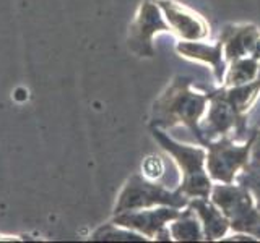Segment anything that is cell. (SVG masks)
<instances>
[{"instance_id":"18","label":"cell","mask_w":260,"mask_h":243,"mask_svg":"<svg viewBox=\"0 0 260 243\" xmlns=\"http://www.w3.org/2000/svg\"><path fill=\"white\" fill-rule=\"evenodd\" d=\"M252 135V146L249 156V167L260 169V127H257Z\"/></svg>"},{"instance_id":"2","label":"cell","mask_w":260,"mask_h":243,"mask_svg":"<svg viewBox=\"0 0 260 243\" xmlns=\"http://www.w3.org/2000/svg\"><path fill=\"white\" fill-rule=\"evenodd\" d=\"M151 136L158 144L174 159L179 170H181L182 180L177 186L179 191L187 198H210L213 180L207 170V148L199 146L182 144L173 140L165 130L158 127H150Z\"/></svg>"},{"instance_id":"14","label":"cell","mask_w":260,"mask_h":243,"mask_svg":"<svg viewBox=\"0 0 260 243\" xmlns=\"http://www.w3.org/2000/svg\"><path fill=\"white\" fill-rule=\"evenodd\" d=\"M258 71H260L258 59L252 55L241 57V59H236L228 65L221 86L231 88V86H241L250 83V81H254L258 76Z\"/></svg>"},{"instance_id":"11","label":"cell","mask_w":260,"mask_h":243,"mask_svg":"<svg viewBox=\"0 0 260 243\" xmlns=\"http://www.w3.org/2000/svg\"><path fill=\"white\" fill-rule=\"evenodd\" d=\"M260 29L255 24H228L219 32V40L223 43L224 60L230 63L241 57L252 55Z\"/></svg>"},{"instance_id":"17","label":"cell","mask_w":260,"mask_h":243,"mask_svg":"<svg viewBox=\"0 0 260 243\" xmlns=\"http://www.w3.org/2000/svg\"><path fill=\"white\" fill-rule=\"evenodd\" d=\"M146 178L150 180H154V178H159L162 175V162L159 157L156 156H150L146 157L143 162V174Z\"/></svg>"},{"instance_id":"1","label":"cell","mask_w":260,"mask_h":243,"mask_svg":"<svg viewBox=\"0 0 260 243\" xmlns=\"http://www.w3.org/2000/svg\"><path fill=\"white\" fill-rule=\"evenodd\" d=\"M190 76H174L159 97L153 102L150 127L162 130L184 125L203 146L200 120L208 105V93H199L192 88Z\"/></svg>"},{"instance_id":"5","label":"cell","mask_w":260,"mask_h":243,"mask_svg":"<svg viewBox=\"0 0 260 243\" xmlns=\"http://www.w3.org/2000/svg\"><path fill=\"white\" fill-rule=\"evenodd\" d=\"M200 132L203 146L221 136H231L234 141H246L249 138L246 113H241L234 107L224 94L223 86L208 91V105L200 120Z\"/></svg>"},{"instance_id":"15","label":"cell","mask_w":260,"mask_h":243,"mask_svg":"<svg viewBox=\"0 0 260 243\" xmlns=\"http://www.w3.org/2000/svg\"><path fill=\"white\" fill-rule=\"evenodd\" d=\"M91 240H104V241H145L148 240L143 235L137 233L130 229H125V227H119L116 224H106L104 227H100L94 233Z\"/></svg>"},{"instance_id":"16","label":"cell","mask_w":260,"mask_h":243,"mask_svg":"<svg viewBox=\"0 0 260 243\" xmlns=\"http://www.w3.org/2000/svg\"><path fill=\"white\" fill-rule=\"evenodd\" d=\"M236 183H239L250 191L252 198L255 201V206L260 213V169L254 167H246L242 169L241 172L236 177Z\"/></svg>"},{"instance_id":"4","label":"cell","mask_w":260,"mask_h":243,"mask_svg":"<svg viewBox=\"0 0 260 243\" xmlns=\"http://www.w3.org/2000/svg\"><path fill=\"white\" fill-rule=\"evenodd\" d=\"M189 205V198L176 190H169L161 183L150 180L145 175L134 174L122 186L120 193L117 194L114 214L124 213V211L135 209H148L156 206H171L184 209Z\"/></svg>"},{"instance_id":"19","label":"cell","mask_w":260,"mask_h":243,"mask_svg":"<svg viewBox=\"0 0 260 243\" xmlns=\"http://www.w3.org/2000/svg\"><path fill=\"white\" fill-rule=\"evenodd\" d=\"M252 57H255V59L260 60V37L257 39V43H255V47H254V52H252Z\"/></svg>"},{"instance_id":"20","label":"cell","mask_w":260,"mask_h":243,"mask_svg":"<svg viewBox=\"0 0 260 243\" xmlns=\"http://www.w3.org/2000/svg\"><path fill=\"white\" fill-rule=\"evenodd\" d=\"M258 96H260V94H258Z\"/></svg>"},{"instance_id":"10","label":"cell","mask_w":260,"mask_h":243,"mask_svg":"<svg viewBox=\"0 0 260 243\" xmlns=\"http://www.w3.org/2000/svg\"><path fill=\"white\" fill-rule=\"evenodd\" d=\"M176 52L184 59L208 63L211 67V71H213L216 83L223 85L228 62L224 60L223 55L221 40H218L216 44H205L200 43V40H179L176 44Z\"/></svg>"},{"instance_id":"8","label":"cell","mask_w":260,"mask_h":243,"mask_svg":"<svg viewBox=\"0 0 260 243\" xmlns=\"http://www.w3.org/2000/svg\"><path fill=\"white\" fill-rule=\"evenodd\" d=\"M181 211L182 209L171 208V206L124 211V213L114 214L111 222L140 233L148 240H156V237L166 229L168 224L181 214Z\"/></svg>"},{"instance_id":"3","label":"cell","mask_w":260,"mask_h":243,"mask_svg":"<svg viewBox=\"0 0 260 243\" xmlns=\"http://www.w3.org/2000/svg\"><path fill=\"white\" fill-rule=\"evenodd\" d=\"M210 199L223 211L233 232L260 240V213L246 186L239 183L213 185Z\"/></svg>"},{"instance_id":"13","label":"cell","mask_w":260,"mask_h":243,"mask_svg":"<svg viewBox=\"0 0 260 243\" xmlns=\"http://www.w3.org/2000/svg\"><path fill=\"white\" fill-rule=\"evenodd\" d=\"M171 238L176 241H200L203 240V229L199 221L197 214L185 206L181 214H179L174 221L168 224Z\"/></svg>"},{"instance_id":"7","label":"cell","mask_w":260,"mask_h":243,"mask_svg":"<svg viewBox=\"0 0 260 243\" xmlns=\"http://www.w3.org/2000/svg\"><path fill=\"white\" fill-rule=\"evenodd\" d=\"M159 32H171V26L156 0H143L135 13L134 21L130 23L127 39L128 49L137 57L151 59L154 55L153 39Z\"/></svg>"},{"instance_id":"12","label":"cell","mask_w":260,"mask_h":243,"mask_svg":"<svg viewBox=\"0 0 260 243\" xmlns=\"http://www.w3.org/2000/svg\"><path fill=\"white\" fill-rule=\"evenodd\" d=\"M189 206L195 214L203 229V240L215 241L221 240L230 232V221L210 198H190Z\"/></svg>"},{"instance_id":"6","label":"cell","mask_w":260,"mask_h":243,"mask_svg":"<svg viewBox=\"0 0 260 243\" xmlns=\"http://www.w3.org/2000/svg\"><path fill=\"white\" fill-rule=\"evenodd\" d=\"M252 146V135L242 144H238L231 136H221L208 141L207 148V170L211 180L218 183H234L242 169L249 166Z\"/></svg>"},{"instance_id":"9","label":"cell","mask_w":260,"mask_h":243,"mask_svg":"<svg viewBox=\"0 0 260 243\" xmlns=\"http://www.w3.org/2000/svg\"><path fill=\"white\" fill-rule=\"evenodd\" d=\"M162 15L174 32L181 40H202L210 34L208 23L185 5L176 0H156Z\"/></svg>"}]
</instances>
